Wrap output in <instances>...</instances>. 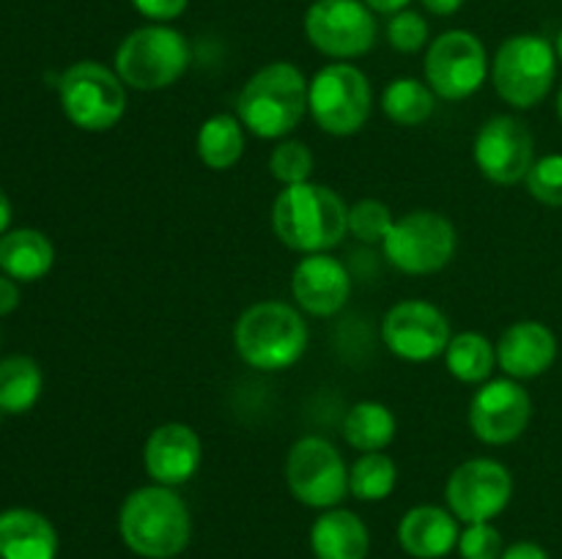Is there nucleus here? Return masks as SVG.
Here are the masks:
<instances>
[{
  "label": "nucleus",
  "instance_id": "nucleus-1",
  "mask_svg": "<svg viewBox=\"0 0 562 559\" xmlns=\"http://www.w3.org/2000/svg\"><path fill=\"white\" fill-rule=\"evenodd\" d=\"M272 230L280 244L302 255L329 252L349 233V206L316 181L283 186L272 203Z\"/></svg>",
  "mask_w": 562,
  "mask_h": 559
},
{
  "label": "nucleus",
  "instance_id": "nucleus-2",
  "mask_svg": "<svg viewBox=\"0 0 562 559\" xmlns=\"http://www.w3.org/2000/svg\"><path fill=\"white\" fill-rule=\"evenodd\" d=\"M121 543L140 559H173L190 546L192 515L168 486L135 488L119 510Z\"/></svg>",
  "mask_w": 562,
  "mask_h": 559
},
{
  "label": "nucleus",
  "instance_id": "nucleus-3",
  "mask_svg": "<svg viewBox=\"0 0 562 559\" xmlns=\"http://www.w3.org/2000/svg\"><path fill=\"white\" fill-rule=\"evenodd\" d=\"M307 85L311 80L291 60L261 66L236 99L241 126L261 140H285L307 115Z\"/></svg>",
  "mask_w": 562,
  "mask_h": 559
},
{
  "label": "nucleus",
  "instance_id": "nucleus-4",
  "mask_svg": "<svg viewBox=\"0 0 562 559\" xmlns=\"http://www.w3.org/2000/svg\"><path fill=\"white\" fill-rule=\"evenodd\" d=\"M307 332L300 307L280 299L256 301L234 323V349L245 365L261 373L289 370L305 356Z\"/></svg>",
  "mask_w": 562,
  "mask_h": 559
},
{
  "label": "nucleus",
  "instance_id": "nucleus-5",
  "mask_svg": "<svg viewBox=\"0 0 562 559\" xmlns=\"http://www.w3.org/2000/svg\"><path fill=\"white\" fill-rule=\"evenodd\" d=\"M192 47L187 36L162 22H148L126 33L115 49V75L132 91H165L190 69Z\"/></svg>",
  "mask_w": 562,
  "mask_h": 559
},
{
  "label": "nucleus",
  "instance_id": "nucleus-6",
  "mask_svg": "<svg viewBox=\"0 0 562 559\" xmlns=\"http://www.w3.org/2000/svg\"><path fill=\"white\" fill-rule=\"evenodd\" d=\"M488 75L505 104L532 110L552 91L558 77V49L536 33H516L499 44Z\"/></svg>",
  "mask_w": 562,
  "mask_h": 559
},
{
  "label": "nucleus",
  "instance_id": "nucleus-7",
  "mask_svg": "<svg viewBox=\"0 0 562 559\" xmlns=\"http://www.w3.org/2000/svg\"><path fill=\"white\" fill-rule=\"evenodd\" d=\"M371 80L349 60L322 66L307 85V113L318 129L333 137L357 135L371 118Z\"/></svg>",
  "mask_w": 562,
  "mask_h": 559
},
{
  "label": "nucleus",
  "instance_id": "nucleus-8",
  "mask_svg": "<svg viewBox=\"0 0 562 559\" xmlns=\"http://www.w3.org/2000/svg\"><path fill=\"white\" fill-rule=\"evenodd\" d=\"M459 236L445 214L431 208H415L395 217L393 228L384 236L382 252L393 269L412 277L437 274L453 261Z\"/></svg>",
  "mask_w": 562,
  "mask_h": 559
},
{
  "label": "nucleus",
  "instance_id": "nucleus-9",
  "mask_svg": "<svg viewBox=\"0 0 562 559\" xmlns=\"http://www.w3.org/2000/svg\"><path fill=\"white\" fill-rule=\"evenodd\" d=\"M64 115L82 132H110L126 115V85L99 60H77L60 75Z\"/></svg>",
  "mask_w": 562,
  "mask_h": 559
},
{
  "label": "nucleus",
  "instance_id": "nucleus-10",
  "mask_svg": "<svg viewBox=\"0 0 562 559\" xmlns=\"http://www.w3.org/2000/svg\"><path fill=\"white\" fill-rule=\"evenodd\" d=\"M285 486L305 507H340L349 493V466L329 438L302 436L285 455Z\"/></svg>",
  "mask_w": 562,
  "mask_h": 559
},
{
  "label": "nucleus",
  "instance_id": "nucleus-11",
  "mask_svg": "<svg viewBox=\"0 0 562 559\" xmlns=\"http://www.w3.org/2000/svg\"><path fill=\"white\" fill-rule=\"evenodd\" d=\"M426 82L437 99L445 102H464L475 96L486 82L492 64L486 47L472 31H445L428 44L423 60Z\"/></svg>",
  "mask_w": 562,
  "mask_h": 559
},
{
  "label": "nucleus",
  "instance_id": "nucleus-12",
  "mask_svg": "<svg viewBox=\"0 0 562 559\" xmlns=\"http://www.w3.org/2000/svg\"><path fill=\"white\" fill-rule=\"evenodd\" d=\"M305 36L333 60H355L373 49L379 25L366 0H316L305 14Z\"/></svg>",
  "mask_w": 562,
  "mask_h": 559
},
{
  "label": "nucleus",
  "instance_id": "nucleus-13",
  "mask_svg": "<svg viewBox=\"0 0 562 559\" xmlns=\"http://www.w3.org/2000/svg\"><path fill=\"white\" fill-rule=\"evenodd\" d=\"M514 497V475L503 460L470 458L456 466L445 486L448 510L461 524L494 521Z\"/></svg>",
  "mask_w": 562,
  "mask_h": 559
},
{
  "label": "nucleus",
  "instance_id": "nucleus-14",
  "mask_svg": "<svg viewBox=\"0 0 562 559\" xmlns=\"http://www.w3.org/2000/svg\"><path fill=\"white\" fill-rule=\"evenodd\" d=\"M472 159L483 179L514 186L525 181L536 164V137L516 115H492L472 140Z\"/></svg>",
  "mask_w": 562,
  "mask_h": 559
},
{
  "label": "nucleus",
  "instance_id": "nucleus-15",
  "mask_svg": "<svg viewBox=\"0 0 562 559\" xmlns=\"http://www.w3.org/2000/svg\"><path fill=\"white\" fill-rule=\"evenodd\" d=\"M450 338L453 332L448 316L426 299L398 301L382 318V343L404 362L437 360L445 354Z\"/></svg>",
  "mask_w": 562,
  "mask_h": 559
},
{
  "label": "nucleus",
  "instance_id": "nucleus-16",
  "mask_svg": "<svg viewBox=\"0 0 562 559\" xmlns=\"http://www.w3.org/2000/svg\"><path fill=\"white\" fill-rule=\"evenodd\" d=\"M532 398L516 378H488L470 400V427L488 447H505L527 431Z\"/></svg>",
  "mask_w": 562,
  "mask_h": 559
},
{
  "label": "nucleus",
  "instance_id": "nucleus-17",
  "mask_svg": "<svg viewBox=\"0 0 562 559\" xmlns=\"http://www.w3.org/2000/svg\"><path fill=\"white\" fill-rule=\"evenodd\" d=\"M201 460V436L187 422H162L148 433L143 444V469L157 486H184L198 475Z\"/></svg>",
  "mask_w": 562,
  "mask_h": 559
},
{
  "label": "nucleus",
  "instance_id": "nucleus-18",
  "mask_svg": "<svg viewBox=\"0 0 562 559\" xmlns=\"http://www.w3.org/2000/svg\"><path fill=\"white\" fill-rule=\"evenodd\" d=\"M291 296L307 316L329 318L346 307L351 296V274L340 258L329 252L302 255L291 272Z\"/></svg>",
  "mask_w": 562,
  "mask_h": 559
},
{
  "label": "nucleus",
  "instance_id": "nucleus-19",
  "mask_svg": "<svg viewBox=\"0 0 562 559\" xmlns=\"http://www.w3.org/2000/svg\"><path fill=\"white\" fill-rule=\"evenodd\" d=\"M558 360V334L541 321H516L499 334L497 367L516 381L538 378Z\"/></svg>",
  "mask_w": 562,
  "mask_h": 559
},
{
  "label": "nucleus",
  "instance_id": "nucleus-20",
  "mask_svg": "<svg viewBox=\"0 0 562 559\" xmlns=\"http://www.w3.org/2000/svg\"><path fill=\"white\" fill-rule=\"evenodd\" d=\"M461 521L439 504H417L398 524V543L415 559H445L459 548Z\"/></svg>",
  "mask_w": 562,
  "mask_h": 559
},
{
  "label": "nucleus",
  "instance_id": "nucleus-21",
  "mask_svg": "<svg viewBox=\"0 0 562 559\" xmlns=\"http://www.w3.org/2000/svg\"><path fill=\"white\" fill-rule=\"evenodd\" d=\"M311 551L316 559H368L371 532L351 510H322L311 526Z\"/></svg>",
  "mask_w": 562,
  "mask_h": 559
},
{
  "label": "nucleus",
  "instance_id": "nucleus-22",
  "mask_svg": "<svg viewBox=\"0 0 562 559\" xmlns=\"http://www.w3.org/2000/svg\"><path fill=\"white\" fill-rule=\"evenodd\" d=\"M58 532L42 513L11 507L0 513V559H55Z\"/></svg>",
  "mask_w": 562,
  "mask_h": 559
},
{
  "label": "nucleus",
  "instance_id": "nucleus-23",
  "mask_svg": "<svg viewBox=\"0 0 562 559\" xmlns=\"http://www.w3.org/2000/svg\"><path fill=\"white\" fill-rule=\"evenodd\" d=\"M55 247L42 230L16 228L0 236V269L11 280L33 283L53 269Z\"/></svg>",
  "mask_w": 562,
  "mask_h": 559
},
{
  "label": "nucleus",
  "instance_id": "nucleus-24",
  "mask_svg": "<svg viewBox=\"0 0 562 559\" xmlns=\"http://www.w3.org/2000/svg\"><path fill=\"white\" fill-rule=\"evenodd\" d=\"M245 126L239 115L234 113H214L201 124L195 137V148L201 162L209 170H231L245 153Z\"/></svg>",
  "mask_w": 562,
  "mask_h": 559
},
{
  "label": "nucleus",
  "instance_id": "nucleus-25",
  "mask_svg": "<svg viewBox=\"0 0 562 559\" xmlns=\"http://www.w3.org/2000/svg\"><path fill=\"white\" fill-rule=\"evenodd\" d=\"M398 431L393 409L379 400H360L344 420V438L357 453H384Z\"/></svg>",
  "mask_w": 562,
  "mask_h": 559
},
{
  "label": "nucleus",
  "instance_id": "nucleus-26",
  "mask_svg": "<svg viewBox=\"0 0 562 559\" xmlns=\"http://www.w3.org/2000/svg\"><path fill=\"white\" fill-rule=\"evenodd\" d=\"M445 367L461 384H486L497 367V343L481 332H459L445 349Z\"/></svg>",
  "mask_w": 562,
  "mask_h": 559
},
{
  "label": "nucleus",
  "instance_id": "nucleus-27",
  "mask_svg": "<svg viewBox=\"0 0 562 559\" xmlns=\"http://www.w3.org/2000/svg\"><path fill=\"white\" fill-rule=\"evenodd\" d=\"M382 110L393 124L398 126H420L437 110V93L428 88L426 80L417 77H398L387 82L382 93Z\"/></svg>",
  "mask_w": 562,
  "mask_h": 559
},
{
  "label": "nucleus",
  "instance_id": "nucleus-28",
  "mask_svg": "<svg viewBox=\"0 0 562 559\" xmlns=\"http://www.w3.org/2000/svg\"><path fill=\"white\" fill-rule=\"evenodd\" d=\"M42 370L31 356H5L0 362V411L3 414H25L36 406L42 395Z\"/></svg>",
  "mask_w": 562,
  "mask_h": 559
},
{
  "label": "nucleus",
  "instance_id": "nucleus-29",
  "mask_svg": "<svg viewBox=\"0 0 562 559\" xmlns=\"http://www.w3.org/2000/svg\"><path fill=\"white\" fill-rule=\"evenodd\" d=\"M398 466L384 453H362L349 466V493L360 502H382L395 491Z\"/></svg>",
  "mask_w": 562,
  "mask_h": 559
},
{
  "label": "nucleus",
  "instance_id": "nucleus-30",
  "mask_svg": "<svg viewBox=\"0 0 562 559\" xmlns=\"http://www.w3.org/2000/svg\"><path fill=\"white\" fill-rule=\"evenodd\" d=\"M313 168H316V157H313L311 146L302 140H280L269 153V173L283 186L311 181Z\"/></svg>",
  "mask_w": 562,
  "mask_h": 559
},
{
  "label": "nucleus",
  "instance_id": "nucleus-31",
  "mask_svg": "<svg viewBox=\"0 0 562 559\" xmlns=\"http://www.w3.org/2000/svg\"><path fill=\"white\" fill-rule=\"evenodd\" d=\"M393 223L395 217L390 206L376 197H362L349 206V233L362 244H382Z\"/></svg>",
  "mask_w": 562,
  "mask_h": 559
},
{
  "label": "nucleus",
  "instance_id": "nucleus-32",
  "mask_svg": "<svg viewBox=\"0 0 562 559\" xmlns=\"http://www.w3.org/2000/svg\"><path fill=\"white\" fill-rule=\"evenodd\" d=\"M527 192L543 206H562V153H547L536 159L525 179Z\"/></svg>",
  "mask_w": 562,
  "mask_h": 559
},
{
  "label": "nucleus",
  "instance_id": "nucleus-33",
  "mask_svg": "<svg viewBox=\"0 0 562 559\" xmlns=\"http://www.w3.org/2000/svg\"><path fill=\"white\" fill-rule=\"evenodd\" d=\"M428 22L426 16L417 14V11H398V14L390 16L387 22V42L390 47L398 49L404 55L420 53L423 47H428Z\"/></svg>",
  "mask_w": 562,
  "mask_h": 559
},
{
  "label": "nucleus",
  "instance_id": "nucleus-34",
  "mask_svg": "<svg viewBox=\"0 0 562 559\" xmlns=\"http://www.w3.org/2000/svg\"><path fill=\"white\" fill-rule=\"evenodd\" d=\"M503 535L492 521L486 524H467L459 535L461 559H499L503 557Z\"/></svg>",
  "mask_w": 562,
  "mask_h": 559
},
{
  "label": "nucleus",
  "instance_id": "nucleus-35",
  "mask_svg": "<svg viewBox=\"0 0 562 559\" xmlns=\"http://www.w3.org/2000/svg\"><path fill=\"white\" fill-rule=\"evenodd\" d=\"M130 3L148 22H162V25H168V22L179 20L184 14L190 0H130Z\"/></svg>",
  "mask_w": 562,
  "mask_h": 559
},
{
  "label": "nucleus",
  "instance_id": "nucleus-36",
  "mask_svg": "<svg viewBox=\"0 0 562 559\" xmlns=\"http://www.w3.org/2000/svg\"><path fill=\"white\" fill-rule=\"evenodd\" d=\"M499 559H552V557H549L547 548L538 546V543L519 540V543H514V546L505 548L503 557Z\"/></svg>",
  "mask_w": 562,
  "mask_h": 559
},
{
  "label": "nucleus",
  "instance_id": "nucleus-37",
  "mask_svg": "<svg viewBox=\"0 0 562 559\" xmlns=\"http://www.w3.org/2000/svg\"><path fill=\"white\" fill-rule=\"evenodd\" d=\"M20 305V288L9 274H0V316H9Z\"/></svg>",
  "mask_w": 562,
  "mask_h": 559
},
{
  "label": "nucleus",
  "instance_id": "nucleus-38",
  "mask_svg": "<svg viewBox=\"0 0 562 559\" xmlns=\"http://www.w3.org/2000/svg\"><path fill=\"white\" fill-rule=\"evenodd\" d=\"M412 0H366L368 9L373 11V14H384V16H393L398 14V11H406L409 9Z\"/></svg>",
  "mask_w": 562,
  "mask_h": 559
},
{
  "label": "nucleus",
  "instance_id": "nucleus-39",
  "mask_svg": "<svg viewBox=\"0 0 562 559\" xmlns=\"http://www.w3.org/2000/svg\"><path fill=\"white\" fill-rule=\"evenodd\" d=\"M423 9L434 16H450L464 5V0H420Z\"/></svg>",
  "mask_w": 562,
  "mask_h": 559
},
{
  "label": "nucleus",
  "instance_id": "nucleus-40",
  "mask_svg": "<svg viewBox=\"0 0 562 559\" xmlns=\"http://www.w3.org/2000/svg\"><path fill=\"white\" fill-rule=\"evenodd\" d=\"M9 223H11V203L9 197L0 192V236L9 233Z\"/></svg>",
  "mask_w": 562,
  "mask_h": 559
},
{
  "label": "nucleus",
  "instance_id": "nucleus-41",
  "mask_svg": "<svg viewBox=\"0 0 562 559\" xmlns=\"http://www.w3.org/2000/svg\"><path fill=\"white\" fill-rule=\"evenodd\" d=\"M554 49H558V60H562V31H560V36H558V44H554Z\"/></svg>",
  "mask_w": 562,
  "mask_h": 559
},
{
  "label": "nucleus",
  "instance_id": "nucleus-42",
  "mask_svg": "<svg viewBox=\"0 0 562 559\" xmlns=\"http://www.w3.org/2000/svg\"><path fill=\"white\" fill-rule=\"evenodd\" d=\"M558 115H560V121H562V88H560V93H558Z\"/></svg>",
  "mask_w": 562,
  "mask_h": 559
}]
</instances>
